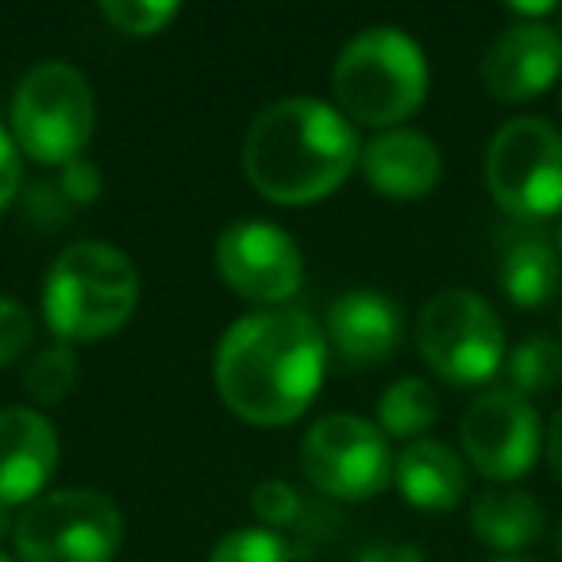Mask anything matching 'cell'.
Here are the masks:
<instances>
[{"instance_id": "1", "label": "cell", "mask_w": 562, "mask_h": 562, "mask_svg": "<svg viewBox=\"0 0 562 562\" xmlns=\"http://www.w3.org/2000/svg\"><path fill=\"white\" fill-rule=\"evenodd\" d=\"M328 336L301 308H262L224 331L212 362L220 401L239 420L278 428L305 416L324 385Z\"/></svg>"}, {"instance_id": "2", "label": "cell", "mask_w": 562, "mask_h": 562, "mask_svg": "<svg viewBox=\"0 0 562 562\" xmlns=\"http://www.w3.org/2000/svg\"><path fill=\"white\" fill-rule=\"evenodd\" d=\"M359 158L355 124L313 97L270 104L243 139V173L273 204L324 201L351 178Z\"/></svg>"}, {"instance_id": "3", "label": "cell", "mask_w": 562, "mask_h": 562, "mask_svg": "<svg viewBox=\"0 0 562 562\" xmlns=\"http://www.w3.org/2000/svg\"><path fill=\"white\" fill-rule=\"evenodd\" d=\"M139 305V273L120 247L81 239L50 262L43 316L63 344H97L132 321Z\"/></svg>"}, {"instance_id": "4", "label": "cell", "mask_w": 562, "mask_h": 562, "mask_svg": "<svg viewBox=\"0 0 562 562\" xmlns=\"http://www.w3.org/2000/svg\"><path fill=\"white\" fill-rule=\"evenodd\" d=\"M331 89L351 124L393 127L428 97V58L401 27H367L336 58Z\"/></svg>"}, {"instance_id": "5", "label": "cell", "mask_w": 562, "mask_h": 562, "mask_svg": "<svg viewBox=\"0 0 562 562\" xmlns=\"http://www.w3.org/2000/svg\"><path fill=\"white\" fill-rule=\"evenodd\" d=\"M93 86L70 63H40L12 97V139L40 166H66L93 139Z\"/></svg>"}, {"instance_id": "6", "label": "cell", "mask_w": 562, "mask_h": 562, "mask_svg": "<svg viewBox=\"0 0 562 562\" xmlns=\"http://www.w3.org/2000/svg\"><path fill=\"white\" fill-rule=\"evenodd\" d=\"M485 186L501 212L543 224L562 212V132L539 116H516L485 147Z\"/></svg>"}, {"instance_id": "7", "label": "cell", "mask_w": 562, "mask_h": 562, "mask_svg": "<svg viewBox=\"0 0 562 562\" xmlns=\"http://www.w3.org/2000/svg\"><path fill=\"white\" fill-rule=\"evenodd\" d=\"M12 543L20 562H112L124 516L97 490H50L24 505Z\"/></svg>"}, {"instance_id": "8", "label": "cell", "mask_w": 562, "mask_h": 562, "mask_svg": "<svg viewBox=\"0 0 562 562\" xmlns=\"http://www.w3.org/2000/svg\"><path fill=\"white\" fill-rule=\"evenodd\" d=\"M416 347L443 382L482 385L501 370L505 328L485 297L470 290H443L416 316Z\"/></svg>"}, {"instance_id": "9", "label": "cell", "mask_w": 562, "mask_h": 562, "mask_svg": "<svg viewBox=\"0 0 562 562\" xmlns=\"http://www.w3.org/2000/svg\"><path fill=\"white\" fill-rule=\"evenodd\" d=\"M397 459L385 431L351 413L324 416L301 443V470L321 493L336 501H370L393 482Z\"/></svg>"}, {"instance_id": "10", "label": "cell", "mask_w": 562, "mask_h": 562, "mask_svg": "<svg viewBox=\"0 0 562 562\" xmlns=\"http://www.w3.org/2000/svg\"><path fill=\"white\" fill-rule=\"evenodd\" d=\"M216 270L250 305H281L301 290L305 258L290 232L266 220H239L216 243Z\"/></svg>"}, {"instance_id": "11", "label": "cell", "mask_w": 562, "mask_h": 562, "mask_svg": "<svg viewBox=\"0 0 562 562\" xmlns=\"http://www.w3.org/2000/svg\"><path fill=\"white\" fill-rule=\"evenodd\" d=\"M462 451L490 482H516L539 459L543 424L539 413L513 390H490L462 413Z\"/></svg>"}, {"instance_id": "12", "label": "cell", "mask_w": 562, "mask_h": 562, "mask_svg": "<svg viewBox=\"0 0 562 562\" xmlns=\"http://www.w3.org/2000/svg\"><path fill=\"white\" fill-rule=\"evenodd\" d=\"M562 74V40L547 24H513L490 43L482 81L497 101H531Z\"/></svg>"}, {"instance_id": "13", "label": "cell", "mask_w": 562, "mask_h": 562, "mask_svg": "<svg viewBox=\"0 0 562 562\" xmlns=\"http://www.w3.org/2000/svg\"><path fill=\"white\" fill-rule=\"evenodd\" d=\"M58 470L55 424L27 405L0 408V505H32Z\"/></svg>"}, {"instance_id": "14", "label": "cell", "mask_w": 562, "mask_h": 562, "mask_svg": "<svg viewBox=\"0 0 562 562\" xmlns=\"http://www.w3.org/2000/svg\"><path fill=\"white\" fill-rule=\"evenodd\" d=\"M401 331H405V321L390 297L374 290H351L331 305L324 336L344 367L362 370L390 359L401 347Z\"/></svg>"}, {"instance_id": "15", "label": "cell", "mask_w": 562, "mask_h": 562, "mask_svg": "<svg viewBox=\"0 0 562 562\" xmlns=\"http://www.w3.org/2000/svg\"><path fill=\"white\" fill-rule=\"evenodd\" d=\"M497 281L516 308H543L562 290V255L539 224L513 220L497 239Z\"/></svg>"}, {"instance_id": "16", "label": "cell", "mask_w": 562, "mask_h": 562, "mask_svg": "<svg viewBox=\"0 0 562 562\" xmlns=\"http://www.w3.org/2000/svg\"><path fill=\"white\" fill-rule=\"evenodd\" d=\"M359 162L374 193L393 196V201L428 196L439 186V173H443L439 147L413 127H393V132L370 139Z\"/></svg>"}, {"instance_id": "17", "label": "cell", "mask_w": 562, "mask_h": 562, "mask_svg": "<svg viewBox=\"0 0 562 562\" xmlns=\"http://www.w3.org/2000/svg\"><path fill=\"white\" fill-rule=\"evenodd\" d=\"M397 490L408 505L424 513H447L467 497V467L462 459L439 439H416L397 454Z\"/></svg>"}, {"instance_id": "18", "label": "cell", "mask_w": 562, "mask_h": 562, "mask_svg": "<svg viewBox=\"0 0 562 562\" xmlns=\"http://www.w3.org/2000/svg\"><path fill=\"white\" fill-rule=\"evenodd\" d=\"M470 528L493 551H524L543 536V508L524 490H485L474 497Z\"/></svg>"}, {"instance_id": "19", "label": "cell", "mask_w": 562, "mask_h": 562, "mask_svg": "<svg viewBox=\"0 0 562 562\" xmlns=\"http://www.w3.org/2000/svg\"><path fill=\"white\" fill-rule=\"evenodd\" d=\"M439 420V397L424 378H397L378 401V424L385 436L420 439Z\"/></svg>"}, {"instance_id": "20", "label": "cell", "mask_w": 562, "mask_h": 562, "mask_svg": "<svg viewBox=\"0 0 562 562\" xmlns=\"http://www.w3.org/2000/svg\"><path fill=\"white\" fill-rule=\"evenodd\" d=\"M508 385L513 393L528 397V393H547L562 382V344L547 331L528 336L513 355H508Z\"/></svg>"}, {"instance_id": "21", "label": "cell", "mask_w": 562, "mask_h": 562, "mask_svg": "<svg viewBox=\"0 0 562 562\" xmlns=\"http://www.w3.org/2000/svg\"><path fill=\"white\" fill-rule=\"evenodd\" d=\"M74 382H78V359H74L70 344L43 347L24 370V390L32 393V401H40V405H58V401H66Z\"/></svg>"}, {"instance_id": "22", "label": "cell", "mask_w": 562, "mask_h": 562, "mask_svg": "<svg viewBox=\"0 0 562 562\" xmlns=\"http://www.w3.org/2000/svg\"><path fill=\"white\" fill-rule=\"evenodd\" d=\"M209 562H293L290 543L270 528H239L216 543Z\"/></svg>"}, {"instance_id": "23", "label": "cell", "mask_w": 562, "mask_h": 562, "mask_svg": "<svg viewBox=\"0 0 562 562\" xmlns=\"http://www.w3.org/2000/svg\"><path fill=\"white\" fill-rule=\"evenodd\" d=\"M101 16L109 20L116 32L147 40V35H158L178 16V4H166V0H104Z\"/></svg>"}, {"instance_id": "24", "label": "cell", "mask_w": 562, "mask_h": 562, "mask_svg": "<svg viewBox=\"0 0 562 562\" xmlns=\"http://www.w3.org/2000/svg\"><path fill=\"white\" fill-rule=\"evenodd\" d=\"M250 513L262 524H270V531L285 528V524H293L301 516V493L293 490L290 482L266 477V482H258L255 493H250Z\"/></svg>"}, {"instance_id": "25", "label": "cell", "mask_w": 562, "mask_h": 562, "mask_svg": "<svg viewBox=\"0 0 562 562\" xmlns=\"http://www.w3.org/2000/svg\"><path fill=\"white\" fill-rule=\"evenodd\" d=\"M32 336H35L32 313L20 301L0 297V367L16 362L32 347Z\"/></svg>"}, {"instance_id": "26", "label": "cell", "mask_w": 562, "mask_h": 562, "mask_svg": "<svg viewBox=\"0 0 562 562\" xmlns=\"http://www.w3.org/2000/svg\"><path fill=\"white\" fill-rule=\"evenodd\" d=\"M55 186L63 189V196L70 204H93L101 196V170L93 162H86V158H74V162L63 166Z\"/></svg>"}, {"instance_id": "27", "label": "cell", "mask_w": 562, "mask_h": 562, "mask_svg": "<svg viewBox=\"0 0 562 562\" xmlns=\"http://www.w3.org/2000/svg\"><path fill=\"white\" fill-rule=\"evenodd\" d=\"M24 209H27V216H32V220H40V224L55 227V224H66V216H70L74 204L66 201L63 189H58L55 181H32Z\"/></svg>"}, {"instance_id": "28", "label": "cell", "mask_w": 562, "mask_h": 562, "mask_svg": "<svg viewBox=\"0 0 562 562\" xmlns=\"http://www.w3.org/2000/svg\"><path fill=\"white\" fill-rule=\"evenodd\" d=\"M20 193V147L4 127H0V216Z\"/></svg>"}, {"instance_id": "29", "label": "cell", "mask_w": 562, "mask_h": 562, "mask_svg": "<svg viewBox=\"0 0 562 562\" xmlns=\"http://www.w3.org/2000/svg\"><path fill=\"white\" fill-rule=\"evenodd\" d=\"M359 562H424V554L416 551V547L385 543V547H370V551H362Z\"/></svg>"}, {"instance_id": "30", "label": "cell", "mask_w": 562, "mask_h": 562, "mask_svg": "<svg viewBox=\"0 0 562 562\" xmlns=\"http://www.w3.org/2000/svg\"><path fill=\"white\" fill-rule=\"evenodd\" d=\"M547 462H551L554 477L562 482V408L551 416V428H547Z\"/></svg>"}, {"instance_id": "31", "label": "cell", "mask_w": 562, "mask_h": 562, "mask_svg": "<svg viewBox=\"0 0 562 562\" xmlns=\"http://www.w3.org/2000/svg\"><path fill=\"white\" fill-rule=\"evenodd\" d=\"M16 531V520H9V505H0V536H4V531Z\"/></svg>"}, {"instance_id": "32", "label": "cell", "mask_w": 562, "mask_h": 562, "mask_svg": "<svg viewBox=\"0 0 562 562\" xmlns=\"http://www.w3.org/2000/svg\"><path fill=\"white\" fill-rule=\"evenodd\" d=\"M554 247H559V255H562V224H559V232H554Z\"/></svg>"}, {"instance_id": "33", "label": "cell", "mask_w": 562, "mask_h": 562, "mask_svg": "<svg viewBox=\"0 0 562 562\" xmlns=\"http://www.w3.org/2000/svg\"><path fill=\"white\" fill-rule=\"evenodd\" d=\"M493 562H528V559H493Z\"/></svg>"}, {"instance_id": "34", "label": "cell", "mask_w": 562, "mask_h": 562, "mask_svg": "<svg viewBox=\"0 0 562 562\" xmlns=\"http://www.w3.org/2000/svg\"><path fill=\"white\" fill-rule=\"evenodd\" d=\"M559 554H562V524H559Z\"/></svg>"}, {"instance_id": "35", "label": "cell", "mask_w": 562, "mask_h": 562, "mask_svg": "<svg viewBox=\"0 0 562 562\" xmlns=\"http://www.w3.org/2000/svg\"><path fill=\"white\" fill-rule=\"evenodd\" d=\"M0 562H12V559H9V554H4V551H0Z\"/></svg>"}, {"instance_id": "36", "label": "cell", "mask_w": 562, "mask_h": 562, "mask_svg": "<svg viewBox=\"0 0 562 562\" xmlns=\"http://www.w3.org/2000/svg\"><path fill=\"white\" fill-rule=\"evenodd\" d=\"M559 109H562V97H559Z\"/></svg>"}]
</instances>
